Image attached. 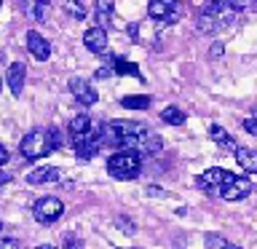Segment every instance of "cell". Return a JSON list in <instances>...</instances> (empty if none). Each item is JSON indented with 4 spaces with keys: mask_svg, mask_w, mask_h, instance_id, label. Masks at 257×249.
<instances>
[{
    "mask_svg": "<svg viewBox=\"0 0 257 249\" xmlns=\"http://www.w3.org/2000/svg\"><path fill=\"white\" fill-rule=\"evenodd\" d=\"M27 48H30V54L35 56L38 62H46L48 56H51V46H48V40L40 35V32H35V30L27 32Z\"/></svg>",
    "mask_w": 257,
    "mask_h": 249,
    "instance_id": "obj_7",
    "label": "cell"
},
{
    "mask_svg": "<svg viewBox=\"0 0 257 249\" xmlns=\"http://www.w3.org/2000/svg\"><path fill=\"white\" fill-rule=\"evenodd\" d=\"M120 104H123L126 110H145L150 104V96H145V94H128L120 99Z\"/></svg>",
    "mask_w": 257,
    "mask_h": 249,
    "instance_id": "obj_17",
    "label": "cell"
},
{
    "mask_svg": "<svg viewBox=\"0 0 257 249\" xmlns=\"http://www.w3.org/2000/svg\"><path fill=\"white\" fill-rule=\"evenodd\" d=\"M32 214H35V220L40 225H51L64 214V204H62V198H56V196H43V198L35 201Z\"/></svg>",
    "mask_w": 257,
    "mask_h": 249,
    "instance_id": "obj_4",
    "label": "cell"
},
{
    "mask_svg": "<svg viewBox=\"0 0 257 249\" xmlns=\"http://www.w3.org/2000/svg\"><path fill=\"white\" fill-rule=\"evenodd\" d=\"M140 169H142V161H140V153L137 150H120L107 158V172L115 180H137Z\"/></svg>",
    "mask_w": 257,
    "mask_h": 249,
    "instance_id": "obj_2",
    "label": "cell"
},
{
    "mask_svg": "<svg viewBox=\"0 0 257 249\" xmlns=\"http://www.w3.org/2000/svg\"><path fill=\"white\" fill-rule=\"evenodd\" d=\"M161 120H164V123H172V126H182L185 123V112L180 107H166L164 112H161Z\"/></svg>",
    "mask_w": 257,
    "mask_h": 249,
    "instance_id": "obj_19",
    "label": "cell"
},
{
    "mask_svg": "<svg viewBox=\"0 0 257 249\" xmlns=\"http://www.w3.org/2000/svg\"><path fill=\"white\" fill-rule=\"evenodd\" d=\"M233 156H236L238 166L244 169L246 174H257V150H252V148H241V145H238V150L233 153Z\"/></svg>",
    "mask_w": 257,
    "mask_h": 249,
    "instance_id": "obj_12",
    "label": "cell"
},
{
    "mask_svg": "<svg viewBox=\"0 0 257 249\" xmlns=\"http://www.w3.org/2000/svg\"><path fill=\"white\" fill-rule=\"evenodd\" d=\"M145 193H148V196H153V198H169V193H166L164 188H158V185H148V188H145Z\"/></svg>",
    "mask_w": 257,
    "mask_h": 249,
    "instance_id": "obj_24",
    "label": "cell"
},
{
    "mask_svg": "<svg viewBox=\"0 0 257 249\" xmlns=\"http://www.w3.org/2000/svg\"><path fill=\"white\" fill-rule=\"evenodd\" d=\"M83 43H86L88 51L104 54V51H107V32H104L99 24H96V27H88L86 35H83Z\"/></svg>",
    "mask_w": 257,
    "mask_h": 249,
    "instance_id": "obj_8",
    "label": "cell"
},
{
    "mask_svg": "<svg viewBox=\"0 0 257 249\" xmlns=\"http://www.w3.org/2000/svg\"><path fill=\"white\" fill-rule=\"evenodd\" d=\"M236 14H238V8L230 0H209L196 19V30L204 32V35H212V32H217L225 24H230L236 19Z\"/></svg>",
    "mask_w": 257,
    "mask_h": 249,
    "instance_id": "obj_1",
    "label": "cell"
},
{
    "mask_svg": "<svg viewBox=\"0 0 257 249\" xmlns=\"http://www.w3.org/2000/svg\"><path fill=\"white\" fill-rule=\"evenodd\" d=\"M115 225H118V228L123 230V233H128V236H132V233L137 230V225L128 220V217H115Z\"/></svg>",
    "mask_w": 257,
    "mask_h": 249,
    "instance_id": "obj_23",
    "label": "cell"
},
{
    "mask_svg": "<svg viewBox=\"0 0 257 249\" xmlns=\"http://www.w3.org/2000/svg\"><path fill=\"white\" fill-rule=\"evenodd\" d=\"M19 150H22V156L27 161H38V158L48 156V153L56 150V148H54V140H51V134H48V129L46 132L43 129H32L30 134H24Z\"/></svg>",
    "mask_w": 257,
    "mask_h": 249,
    "instance_id": "obj_3",
    "label": "cell"
},
{
    "mask_svg": "<svg viewBox=\"0 0 257 249\" xmlns=\"http://www.w3.org/2000/svg\"><path fill=\"white\" fill-rule=\"evenodd\" d=\"M112 8H115V0H96V24H107L110 16H112Z\"/></svg>",
    "mask_w": 257,
    "mask_h": 249,
    "instance_id": "obj_16",
    "label": "cell"
},
{
    "mask_svg": "<svg viewBox=\"0 0 257 249\" xmlns=\"http://www.w3.org/2000/svg\"><path fill=\"white\" fill-rule=\"evenodd\" d=\"M233 177H236V174H230V172H225V169L214 166V169H206V172L196 180V185L201 190H206V193H220L222 185H228Z\"/></svg>",
    "mask_w": 257,
    "mask_h": 249,
    "instance_id": "obj_5",
    "label": "cell"
},
{
    "mask_svg": "<svg viewBox=\"0 0 257 249\" xmlns=\"http://www.w3.org/2000/svg\"><path fill=\"white\" fill-rule=\"evenodd\" d=\"M244 129H246L249 134L257 137V115H254V118H246V120H244Z\"/></svg>",
    "mask_w": 257,
    "mask_h": 249,
    "instance_id": "obj_26",
    "label": "cell"
},
{
    "mask_svg": "<svg viewBox=\"0 0 257 249\" xmlns=\"http://www.w3.org/2000/svg\"><path fill=\"white\" fill-rule=\"evenodd\" d=\"M38 249H54V246H48V244H43V246H38Z\"/></svg>",
    "mask_w": 257,
    "mask_h": 249,
    "instance_id": "obj_32",
    "label": "cell"
},
{
    "mask_svg": "<svg viewBox=\"0 0 257 249\" xmlns=\"http://www.w3.org/2000/svg\"><path fill=\"white\" fill-rule=\"evenodd\" d=\"M204 244H206V249H241L238 244H230L225 236H220V233H206Z\"/></svg>",
    "mask_w": 257,
    "mask_h": 249,
    "instance_id": "obj_15",
    "label": "cell"
},
{
    "mask_svg": "<svg viewBox=\"0 0 257 249\" xmlns=\"http://www.w3.org/2000/svg\"><path fill=\"white\" fill-rule=\"evenodd\" d=\"M8 158H11V156H8L6 145H0V166H3V164H8Z\"/></svg>",
    "mask_w": 257,
    "mask_h": 249,
    "instance_id": "obj_29",
    "label": "cell"
},
{
    "mask_svg": "<svg viewBox=\"0 0 257 249\" xmlns=\"http://www.w3.org/2000/svg\"><path fill=\"white\" fill-rule=\"evenodd\" d=\"M0 249H22V244L16 238H0Z\"/></svg>",
    "mask_w": 257,
    "mask_h": 249,
    "instance_id": "obj_25",
    "label": "cell"
},
{
    "mask_svg": "<svg viewBox=\"0 0 257 249\" xmlns=\"http://www.w3.org/2000/svg\"><path fill=\"white\" fill-rule=\"evenodd\" d=\"M112 67H115L118 75H134V78H140V70H137V64L126 62V59H112Z\"/></svg>",
    "mask_w": 257,
    "mask_h": 249,
    "instance_id": "obj_20",
    "label": "cell"
},
{
    "mask_svg": "<svg viewBox=\"0 0 257 249\" xmlns=\"http://www.w3.org/2000/svg\"><path fill=\"white\" fill-rule=\"evenodd\" d=\"M94 129L91 123V118L86 115V112H80V115H75L70 120V134H72V142H78V140H83V137L88 134Z\"/></svg>",
    "mask_w": 257,
    "mask_h": 249,
    "instance_id": "obj_13",
    "label": "cell"
},
{
    "mask_svg": "<svg viewBox=\"0 0 257 249\" xmlns=\"http://www.w3.org/2000/svg\"><path fill=\"white\" fill-rule=\"evenodd\" d=\"M6 182H11V174H6V172H0V185H6Z\"/></svg>",
    "mask_w": 257,
    "mask_h": 249,
    "instance_id": "obj_31",
    "label": "cell"
},
{
    "mask_svg": "<svg viewBox=\"0 0 257 249\" xmlns=\"http://www.w3.org/2000/svg\"><path fill=\"white\" fill-rule=\"evenodd\" d=\"M209 137H212V140L217 142V145H220V148H225V150H230V153H236L238 150V145H236V140H233V137L228 134V132H225V129L222 126H212V129H209Z\"/></svg>",
    "mask_w": 257,
    "mask_h": 249,
    "instance_id": "obj_14",
    "label": "cell"
},
{
    "mask_svg": "<svg viewBox=\"0 0 257 249\" xmlns=\"http://www.w3.org/2000/svg\"><path fill=\"white\" fill-rule=\"evenodd\" d=\"M48 11H51V6H48V0H35V8H32V16H35L38 22H46V19H48Z\"/></svg>",
    "mask_w": 257,
    "mask_h": 249,
    "instance_id": "obj_22",
    "label": "cell"
},
{
    "mask_svg": "<svg viewBox=\"0 0 257 249\" xmlns=\"http://www.w3.org/2000/svg\"><path fill=\"white\" fill-rule=\"evenodd\" d=\"M64 249H83V244H80L78 238H67L64 241Z\"/></svg>",
    "mask_w": 257,
    "mask_h": 249,
    "instance_id": "obj_28",
    "label": "cell"
},
{
    "mask_svg": "<svg viewBox=\"0 0 257 249\" xmlns=\"http://www.w3.org/2000/svg\"><path fill=\"white\" fill-rule=\"evenodd\" d=\"M156 3H161V6H166L169 11H172V8L177 6V0H156Z\"/></svg>",
    "mask_w": 257,
    "mask_h": 249,
    "instance_id": "obj_30",
    "label": "cell"
},
{
    "mask_svg": "<svg viewBox=\"0 0 257 249\" xmlns=\"http://www.w3.org/2000/svg\"><path fill=\"white\" fill-rule=\"evenodd\" d=\"M24 75H27V70H24L22 62H14L11 67H8V75H6V83L11 88L14 96H22V88H24Z\"/></svg>",
    "mask_w": 257,
    "mask_h": 249,
    "instance_id": "obj_10",
    "label": "cell"
},
{
    "mask_svg": "<svg viewBox=\"0 0 257 249\" xmlns=\"http://www.w3.org/2000/svg\"><path fill=\"white\" fill-rule=\"evenodd\" d=\"M112 72H115V67H99L96 70V78H110Z\"/></svg>",
    "mask_w": 257,
    "mask_h": 249,
    "instance_id": "obj_27",
    "label": "cell"
},
{
    "mask_svg": "<svg viewBox=\"0 0 257 249\" xmlns=\"http://www.w3.org/2000/svg\"><path fill=\"white\" fill-rule=\"evenodd\" d=\"M0 230H3V222H0Z\"/></svg>",
    "mask_w": 257,
    "mask_h": 249,
    "instance_id": "obj_33",
    "label": "cell"
},
{
    "mask_svg": "<svg viewBox=\"0 0 257 249\" xmlns=\"http://www.w3.org/2000/svg\"><path fill=\"white\" fill-rule=\"evenodd\" d=\"M70 91L75 94V99L80 102V104H94L96 102V91H94V86H88L83 78H72L70 80Z\"/></svg>",
    "mask_w": 257,
    "mask_h": 249,
    "instance_id": "obj_9",
    "label": "cell"
},
{
    "mask_svg": "<svg viewBox=\"0 0 257 249\" xmlns=\"http://www.w3.org/2000/svg\"><path fill=\"white\" fill-rule=\"evenodd\" d=\"M62 172L56 166H40V169H32L27 174V182L30 185H46V182H59Z\"/></svg>",
    "mask_w": 257,
    "mask_h": 249,
    "instance_id": "obj_11",
    "label": "cell"
},
{
    "mask_svg": "<svg viewBox=\"0 0 257 249\" xmlns=\"http://www.w3.org/2000/svg\"><path fill=\"white\" fill-rule=\"evenodd\" d=\"M62 6H64V11H67L72 19H86V6H83V0H62Z\"/></svg>",
    "mask_w": 257,
    "mask_h": 249,
    "instance_id": "obj_18",
    "label": "cell"
},
{
    "mask_svg": "<svg viewBox=\"0 0 257 249\" xmlns=\"http://www.w3.org/2000/svg\"><path fill=\"white\" fill-rule=\"evenodd\" d=\"M249 193H252V182H249L246 177H233L228 185H222L220 196L225 201H241V198H246Z\"/></svg>",
    "mask_w": 257,
    "mask_h": 249,
    "instance_id": "obj_6",
    "label": "cell"
},
{
    "mask_svg": "<svg viewBox=\"0 0 257 249\" xmlns=\"http://www.w3.org/2000/svg\"><path fill=\"white\" fill-rule=\"evenodd\" d=\"M161 148H164V142H161V137L150 134V140H148V145H145L142 156H158V153H161Z\"/></svg>",
    "mask_w": 257,
    "mask_h": 249,
    "instance_id": "obj_21",
    "label": "cell"
}]
</instances>
